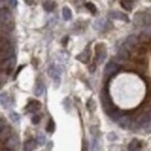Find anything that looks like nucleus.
<instances>
[{"label": "nucleus", "mask_w": 151, "mask_h": 151, "mask_svg": "<svg viewBox=\"0 0 151 151\" xmlns=\"http://www.w3.org/2000/svg\"><path fill=\"white\" fill-rule=\"evenodd\" d=\"M141 150V142L137 139H132L128 145V151H139Z\"/></svg>", "instance_id": "obj_12"}, {"label": "nucleus", "mask_w": 151, "mask_h": 151, "mask_svg": "<svg viewBox=\"0 0 151 151\" xmlns=\"http://www.w3.org/2000/svg\"><path fill=\"white\" fill-rule=\"evenodd\" d=\"M36 143L38 145H44L45 144V137L43 135H38L37 139H36Z\"/></svg>", "instance_id": "obj_23"}, {"label": "nucleus", "mask_w": 151, "mask_h": 151, "mask_svg": "<svg viewBox=\"0 0 151 151\" xmlns=\"http://www.w3.org/2000/svg\"><path fill=\"white\" fill-rule=\"evenodd\" d=\"M18 143H19L18 137H15V136H11V137L5 142V144H6V149H8V150H14L15 147L18 145Z\"/></svg>", "instance_id": "obj_8"}, {"label": "nucleus", "mask_w": 151, "mask_h": 151, "mask_svg": "<svg viewBox=\"0 0 151 151\" xmlns=\"http://www.w3.org/2000/svg\"><path fill=\"white\" fill-rule=\"evenodd\" d=\"M24 1H26L28 5H33V0H24Z\"/></svg>", "instance_id": "obj_30"}, {"label": "nucleus", "mask_w": 151, "mask_h": 151, "mask_svg": "<svg viewBox=\"0 0 151 151\" xmlns=\"http://www.w3.org/2000/svg\"><path fill=\"white\" fill-rule=\"evenodd\" d=\"M1 56L4 58V60L14 57V48L11 43H5V45L1 49Z\"/></svg>", "instance_id": "obj_2"}, {"label": "nucleus", "mask_w": 151, "mask_h": 151, "mask_svg": "<svg viewBox=\"0 0 151 151\" xmlns=\"http://www.w3.org/2000/svg\"><path fill=\"white\" fill-rule=\"evenodd\" d=\"M2 151H12V150H8V149H5V150H2Z\"/></svg>", "instance_id": "obj_33"}, {"label": "nucleus", "mask_w": 151, "mask_h": 151, "mask_svg": "<svg viewBox=\"0 0 151 151\" xmlns=\"http://www.w3.org/2000/svg\"><path fill=\"white\" fill-rule=\"evenodd\" d=\"M54 130H55V122L52 120H50L49 123H48V127H47V132H54Z\"/></svg>", "instance_id": "obj_22"}, {"label": "nucleus", "mask_w": 151, "mask_h": 151, "mask_svg": "<svg viewBox=\"0 0 151 151\" xmlns=\"http://www.w3.org/2000/svg\"><path fill=\"white\" fill-rule=\"evenodd\" d=\"M4 127H5V122H4L2 120H0V130H1Z\"/></svg>", "instance_id": "obj_29"}, {"label": "nucleus", "mask_w": 151, "mask_h": 151, "mask_svg": "<svg viewBox=\"0 0 151 151\" xmlns=\"http://www.w3.org/2000/svg\"><path fill=\"white\" fill-rule=\"evenodd\" d=\"M9 117H11V120H12L13 122H19V120H20L19 114H17V113H11Z\"/></svg>", "instance_id": "obj_24"}, {"label": "nucleus", "mask_w": 151, "mask_h": 151, "mask_svg": "<svg viewBox=\"0 0 151 151\" xmlns=\"http://www.w3.org/2000/svg\"><path fill=\"white\" fill-rule=\"evenodd\" d=\"M107 137H108L109 141H115V139H116V135H115L114 132H109V134L107 135Z\"/></svg>", "instance_id": "obj_27"}, {"label": "nucleus", "mask_w": 151, "mask_h": 151, "mask_svg": "<svg viewBox=\"0 0 151 151\" xmlns=\"http://www.w3.org/2000/svg\"><path fill=\"white\" fill-rule=\"evenodd\" d=\"M14 63H15V58H14V57H12V58H9V59H6V60L4 62V68L8 71V73L13 70Z\"/></svg>", "instance_id": "obj_11"}, {"label": "nucleus", "mask_w": 151, "mask_h": 151, "mask_svg": "<svg viewBox=\"0 0 151 151\" xmlns=\"http://www.w3.org/2000/svg\"><path fill=\"white\" fill-rule=\"evenodd\" d=\"M43 92H44V85H43V83L42 81H37V84H36V86L34 88V94L36 95V96H40V95L43 94Z\"/></svg>", "instance_id": "obj_13"}, {"label": "nucleus", "mask_w": 151, "mask_h": 151, "mask_svg": "<svg viewBox=\"0 0 151 151\" xmlns=\"http://www.w3.org/2000/svg\"><path fill=\"white\" fill-rule=\"evenodd\" d=\"M148 120H149V121H151V112L148 114Z\"/></svg>", "instance_id": "obj_32"}, {"label": "nucleus", "mask_w": 151, "mask_h": 151, "mask_svg": "<svg viewBox=\"0 0 151 151\" xmlns=\"http://www.w3.org/2000/svg\"><path fill=\"white\" fill-rule=\"evenodd\" d=\"M6 2H7L11 7H17V5H18V1H17V0H6Z\"/></svg>", "instance_id": "obj_26"}, {"label": "nucleus", "mask_w": 151, "mask_h": 151, "mask_svg": "<svg viewBox=\"0 0 151 151\" xmlns=\"http://www.w3.org/2000/svg\"><path fill=\"white\" fill-rule=\"evenodd\" d=\"M88 57H90V55H88V51L86 50V51L81 52L80 55H78V56H77V59L81 60L83 63H87V62H88Z\"/></svg>", "instance_id": "obj_19"}, {"label": "nucleus", "mask_w": 151, "mask_h": 151, "mask_svg": "<svg viewBox=\"0 0 151 151\" xmlns=\"http://www.w3.org/2000/svg\"><path fill=\"white\" fill-rule=\"evenodd\" d=\"M121 6L126 11H132V0H121Z\"/></svg>", "instance_id": "obj_18"}, {"label": "nucleus", "mask_w": 151, "mask_h": 151, "mask_svg": "<svg viewBox=\"0 0 151 151\" xmlns=\"http://www.w3.org/2000/svg\"><path fill=\"white\" fill-rule=\"evenodd\" d=\"M104 24H105V22H104V20H96L94 23V28L95 29H98V30H101L102 29V27H104Z\"/></svg>", "instance_id": "obj_21"}, {"label": "nucleus", "mask_w": 151, "mask_h": 151, "mask_svg": "<svg viewBox=\"0 0 151 151\" xmlns=\"http://www.w3.org/2000/svg\"><path fill=\"white\" fill-rule=\"evenodd\" d=\"M66 41H68V37H65L64 40H63V44H64V45L66 44Z\"/></svg>", "instance_id": "obj_31"}, {"label": "nucleus", "mask_w": 151, "mask_h": 151, "mask_svg": "<svg viewBox=\"0 0 151 151\" xmlns=\"http://www.w3.org/2000/svg\"><path fill=\"white\" fill-rule=\"evenodd\" d=\"M40 115H34L33 117H32V122H33V124H37L38 122H40Z\"/></svg>", "instance_id": "obj_25"}, {"label": "nucleus", "mask_w": 151, "mask_h": 151, "mask_svg": "<svg viewBox=\"0 0 151 151\" xmlns=\"http://www.w3.org/2000/svg\"><path fill=\"white\" fill-rule=\"evenodd\" d=\"M86 8H87L88 11H91L92 14H96V7L94 6V4H92V2H87V4H86Z\"/></svg>", "instance_id": "obj_20"}, {"label": "nucleus", "mask_w": 151, "mask_h": 151, "mask_svg": "<svg viewBox=\"0 0 151 151\" xmlns=\"http://www.w3.org/2000/svg\"><path fill=\"white\" fill-rule=\"evenodd\" d=\"M137 43H138V38L136 37L135 35H130V36H128L127 40H126L124 48H126L127 50H130V49H132Z\"/></svg>", "instance_id": "obj_5"}, {"label": "nucleus", "mask_w": 151, "mask_h": 151, "mask_svg": "<svg viewBox=\"0 0 151 151\" xmlns=\"http://www.w3.org/2000/svg\"><path fill=\"white\" fill-rule=\"evenodd\" d=\"M109 18L115 20H121V21H124V22H129V18L126 14L120 13V12H111L109 13Z\"/></svg>", "instance_id": "obj_9"}, {"label": "nucleus", "mask_w": 151, "mask_h": 151, "mask_svg": "<svg viewBox=\"0 0 151 151\" xmlns=\"http://www.w3.org/2000/svg\"><path fill=\"white\" fill-rule=\"evenodd\" d=\"M117 122H119V124H120L121 128L127 129V128H129V126L132 124V119H130L129 115H122V116L119 117Z\"/></svg>", "instance_id": "obj_4"}, {"label": "nucleus", "mask_w": 151, "mask_h": 151, "mask_svg": "<svg viewBox=\"0 0 151 151\" xmlns=\"http://www.w3.org/2000/svg\"><path fill=\"white\" fill-rule=\"evenodd\" d=\"M40 106H41V104L38 101H32V102H29L27 109L29 112H36L37 109H40Z\"/></svg>", "instance_id": "obj_15"}, {"label": "nucleus", "mask_w": 151, "mask_h": 151, "mask_svg": "<svg viewBox=\"0 0 151 151\" xmlns=\"http://www.w3.org/2000/svg\"><path fill=\"white\" fill-rule=\"evenodd\" d=\"M2 99H4V100L6 99V94H5V93H1V94H0V102L2 101Z\"/></svg>", "instance_id": "obj_28"}, {"label": "nucleus", "mask_w": 151, "mask_h": 151, "mask_svg": "<svg viewBox=\"0 0 151 151\" xmlns=\"http://www.w3.org/2000/svg\"><path fill=\"white\" fill-rule=\"evenodd\" d=\"M0 22H2L5 26H8L9 28L13 27V18L8 9H0Z\"/></svg>", "instance_id": "obj_1"}, {"label": "nucleus", "mask_w": 151, "mask_h": 151, "mask_svg": "<svg viewBox=\"0 0 151 151\" xmlns=\"http://www.w3.org/2000/svg\"><path fill=\"white\" fill-rule=\"evenodd\" d=\"M36 141L35 139H28L23 144V151H33L36 148Z\"/></svg>", "instance_id": "obj_10"}, {"label": "nucleus", "mask_w": 151, "mask_h": 151, "mask_svg": "<svg viewBox=\"0 0 151 151\" xmlns=\"http://www.w3.org/2000/svg\"><path fill=\"white\" fill-rule=\"evenodd\" d=\"M48 75H49V77H51L56 83H59L60 72H59V70L57 69L55 65H51V66L49 68V70H48Z\"/></svg>", "instance_id": "obj_7"}, {"label": "nucleus", "mask_w": 151, "mask_h": 151, "mask_svg": "<svg viewBox=\"0 0 151 151\" xmlns=\"http://www.w3.org/2000/svg\"><path fill=\"white\" fill-rule=\"evenodd\" d=\"M43 8H44L47 12H52L54 8H55V2L51 1V0H47V1H44V4H43Z\"/></svg>", "instance_id": "obj_14"}, {"label": "nucleus", "mask_w": 151, "mask_h": 151, "mask_svg": "<svg viewBox=\"0 0 151 151\" xmlns=\"http://www.w3.org/2000/svg\"><path fill=\"white\" fill-rule=\"evenodd\" d=\"M117 57H119L120 59H122V60H126V59H128V58H129V52H128V50H127L126 48H123V49L119 50V52H117Z\"/></svg>", "instance_id": "obj_16"}, {"label": "nucleus", "mask_w": 151, "mask_h": 151, "mask_svg": "<svg viewBox=\"0 0 151 151\" xmlns=\"http://www.w3.org/2000/svg\"><path fill=\"white\" fill-rule=\"evenodd\" d=\"M62 14H63V19L64 20H70L71 17H72V13H71V9L69 7H63L62 9Z\"/></svg>", "instance_id": "obj_17"}, {"label": "nucleus", "mask_w": 151, "mask_h": 151, "mask_svg": "<svg viewBox=\"0 0 151 151\" xmlns=\"http://www.w3.org/2000/svg\"><path fill=\"white\" fill-rule=\"evenodd\" d=\"M11 136H12V130H11V128L8 126H5L0 130V141L1 142H6Z\"/></svg>", "instance_id": "obj_6"}, {"label": "nucleus", "mask_w": 151, "mask_h": 151, "mask_svg": "<svg viewBox=\"0 0 151 151\" xmlns=\"http://www.w3.org/2000/svg\"><path fill=\"white\" fill-rule=\"evenodd\" d=\"M119 69H120V66L115 63V62H109V63H107V65L105 66V76L106 77H112L113 75H115L117 71H119Z\"/></svg>", "instance_id": "obj_3"}]
</instances>
